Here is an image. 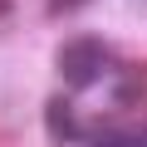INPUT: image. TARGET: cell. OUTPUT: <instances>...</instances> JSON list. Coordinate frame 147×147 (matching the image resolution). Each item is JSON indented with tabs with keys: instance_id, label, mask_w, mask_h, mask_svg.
<instances>
[{
	"instance_id": "6da1fadb",
	"label": "cell",
	"mask_w": 147,
	"mask_h": 147,
	"mask_svg": "<svg viewBox=\"0 0 147 147\" xmlns=\"http://www.w3.org/2000/svg\"><path fill=\"white\" fill-rule=\"evenodd\" d=\"M103 69H108V44L93 39V34L69 39L64 54H59V74H64L69 88H93V84L103 79Z\"/></svg>"
},
{
	"instance_id": "7a4b0ae2",
	"label": "cell",
	"mask_w": 147,
	"mask_h": 147,
	"mask_svg": "<svg viewBox=\"0 0 147 147\" xmlns=\"http://www.w3.org/2000/svg\"><path fill=\"white\" fill-rule=\"evenodd\" d=\"M44 127H49L54 142H74V137H79V118H74L69 93H54V98L44 103Z\"/></svg>"
},
{
	"instance_id": "3957f363",
	"label": "cell",
	"mask_w": 147,
	"mask_h": 147,
	"mask_svg": "<svg viewBox=\"0 0 147 147\" xmlns=\"http://www.w3.org/2000/svg\"><path fill=\"white\" fill-rule=\"evenodd\" d=\"M93 147H142V137L123 132V127H103V132H93Z\"/></svg>"
},
{
	"instance_id": "277c9868",
	"label": "cell",
	"mask_w": 147,
	"mask_h": 147,
	"mask_svg": "<svg viewBox=\"0 0 147 147\" xmlns=\"http://www.w3.org/2000/svg\"><path fill=\"white\" fill-rule=\"evenodd\" d=\"M49 5H54L59 15H69V10H79V5H84V0H49Z\"/></svg>"
},
{
	"instance_id": "5b68a950",
	"label": "cell",
	"mask_w": 147,
	"mask_h": 147,
	"mask_svg": "<svg viewBox=\"0 0 147 147\" xmlns=\"http://www.w3.org/2000/svg\"><path fill=\"white\" fill-rule=\"evenodd\" d=\"M0 15H10V0H0Z\"/></svg>"
}]
</instances>
